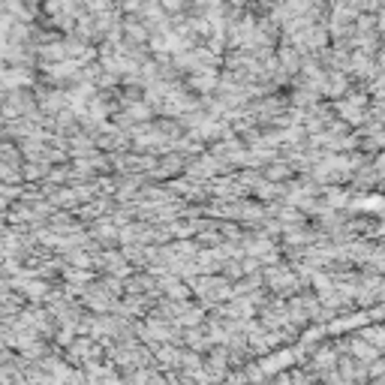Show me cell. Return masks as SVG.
I'll return each instance as SVG.
<instances>
[{
  "label": "cell",
  "instance_id": "cell-1",
  "mask_svg": "<svg viewBox=\"0 0 385 385\" xmlns=\"http://www.w3.org/2000/svg\"><path fill=\"white\" fill-rule=\"evenodd\" d=\"M268 175H271V178H283V175H289V172L283 169V166H271V172H268Z\"/></svg>",
  "mask_w": 385,
  "mask_h": 385
}]
</instances>
